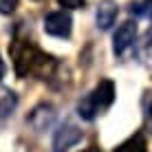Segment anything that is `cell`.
I'll list each match as a JSON object with an SVG mask.
<instances>
[{"instance_id":"1","label":"cell","mask_w":152,"mask_h":152,"mask_svg":"<svg viewBox=\"0 0 152 152\" xmlns=\"http://www.w3.org/2000/svg\"><path fill=\"white\" fill-rule=\"evenodd\" d=\"M13 57V69L18 77H27V75H40L46 77L51 73V69L55 66V60L51 55L42 53L40 49H35L33 44H27V42H13L9 46Z\"/></svg>"},{"instance_id":"2","label":"cell","mask_w":152,"mask_h":152,"mask_svg":"<svg viewBox=\"0 0 152 152\" xmlns=\"http://www.w3.org/2000/svg\"><path fill=\"white\" fill-rule=\"evenodd\" d=\"M113 102H115V84L110 80H102L80 104H77V113H80L82 119L93 121L97 115L106 113L108 108L113 106Z\"/></svg>"},{"instance_id":"3","label":"cell","mask_w":152,"mask_h":152,"mask_svg":"<svg viewBox=\"0 0 152 152\" xmlns=\"http://www.w3.org/2000/svg\"><path fill=\"white\" fill-rule=\"evenodd\" d=\"M42 27H44V31L49 35L66 40V38H71V31H73V18L64 9L62 11H51L44 15V24Z\"/></svg>"},{"instance_id":"4","label":"cell","mask_w":152,"mask_h":152,"mask_svg":"<svg viewBox=\"0 0 152 152\" xmlns=\"http://www.w3.org/2000/svg\"><path fill=\"white\" fill-rule=\"evenodd\" d=\"M134 40H137V22L126 20L113 35V53L115 55H124L126 51L134 44Z\"/></svg>"},{"instance_id":"5","label":"cell","mask_w":152,"mask_h":152,"mask_svg":"<svg viewBox=\"0 0 152 152\" xmlns=\"http://www.w3.org/2000/svg\"><path fill=\"white\" fill-rule=\"evenodd\" d=\"M82 139V130L77 128L75 124L71 121H64L60 128L55 130V137H53V150L55 152H66L69 148L77 143Z\"/></svg>"},{"instance_id":"6","label":"cell","mask_w":152,"mask_h":152,"mask_svg":"<svg viewBox=\"0 0 152 152\" xmlns=\"http://www.w3.org/2000/svg\"><path fill=\"white\" fill-rule=\"evenodd\" d=\"M27 121L31 124V128H33L35 132H44V130H49L55 121V108L51 106V104H40V106H35L33 110H31Z\"/></svg>"},{"instance_id":"7","label":"cell","mask_w":152,"mask_h":152,"mask_svg":"<svg viewBox=\"0 0 152 152\" xmlns=\"http://www.w3.org/2000/svg\"><path fill=\"white\" fill-rule=\"evenodd\" d=\"M117 13H119V9H117V4H115L113 0H102L99 7H97V11H95V24H97V29L108 31L115 24V20H117Z\"/></svg>"},{"instance_id":"8","label":"cell","mask_w":152,"mask_h":152,"mask_svg":"<svg viewBox=\"0 0 152 152\" xmlns=\"http://www.w3.org/2000/svg\"><path fill=\"white\" fill-rule=\"evenodd\" d=\"M113 152H148V141H145L143 132H134L132 137L121 141Z\"/></svg>"},{"instance_id":"9","label":"cell","mask_w":152,"mask_h":152,"mask_svg":"<svg viewBox=\"0 0 152 152\" xmlns=\"http://www.w3.org/2000/svg\"><path fill=\"white\" fill-rule=\"evenodd\" d=\"M18 106V95L9 88H0V119L9 117Z\"/></svg>"},{"instance_id":"10","label":"cell","mask_w":152,"mask_h":152,"mask_svg":"<svg viewBox=\"0 0 152 152\" xmlns=\"http://www.w3.org/2000/svg\"><path fill=\"white\" fill-rule=\"evenodd\" d=\"M130 13L137 18H148L152 20V0H137L130 4Z\"/></svg>"},{"instance_id":"11","label":"cell","mask_w":152,"mask_h":152,"mask_svg":"<svg viewBox=\"0 0 152 152\" xmlns=\"http://www.w3.org/2000/svg\"><path fill=\"white\" fill-rule=\"evenodd\" d=\"M141 106H143V126H145L148 132H152V91H145L143 93Z\"/></svg>"},{"instance_id":"12","label":"cell","mask_w":152,"mask_h":152,"mask_svg":"<svg viewBox=\"0 0 152 152\" xmlns=\"http://www.w3.org/2000/svg\"><path fill=\"white\" fill-rule=\"evenodd\" d=\"M18 9V0H0V13L2 15H11Z\"/></svg>"},{"instance_id":"13","label":"cell","mask_w":152,"mask_h":152,"mask_svg":"<svg viewBox=\"0 0 152 152\" xmlns=\"http://www.w3.org/2000/svg\"><path fill=\"white\" fill-rule=\"evenodd\" d=\"M57 2L64 9H82L84 4H86V0H57Z\"/></svg>"},{"instance_id":"14","label":"cell","mask_w":152,"mask_h":152,"mask_svg":"<svg viewBox=\"0 0 152 152\" xmlns=\"http://www.w3.org/2000/svg\"><path fill=\"white\" fill-rule=\"evenodd\" d=\"M4 73H7V66H4L2 57H0V80H2V77H4Z\"/></svg>"},{"instance_id":"15","label":"cell","mask_w":152,"mask_h":152,"mask_svg":"<svg viewBox=\"0 0 152 152\" xmlns=\"http://www.w3.org/2000/svg\"><path fill=\"white\" fill-rule=\"evenodd\" d=\"M84 152H97L95 148H88V150H84Z\"/></svg>"}]
</instances>
